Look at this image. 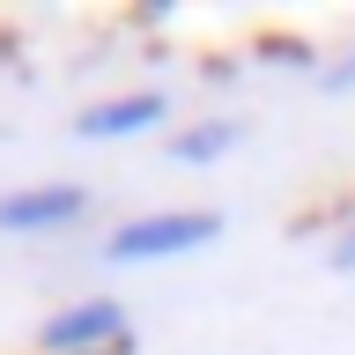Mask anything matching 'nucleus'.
Wrapping results in <instances>:
<instances>
[{"instance_id":"5","label":"nucleus","mask_w":355,"mask_h":355,"mask_svg":"<svg viewBox=\"0 0 355 355\" xmlns=\"http://www.w3.org/2000/svg\"><path fill=\"white\" fill-rule=\"evenodd\" d=\"M237 141H244V126H237V119H207V126L171 133V155H178V163H215V155H230Z\"/></svg>"},{"instance_id":"1","label":"nucleus","mask_w":355,"mask_h":355,"mask_svg":"<svg viewBox=\"0 0 355 355\" xmlns=\"http://www.w3.org/2000/svg\"><path fill=\"white\" fill-rule=\"evenodd\" d=\"M222 237L215 207H155V215H133L111 230L104 259L111 266H148V259H178V252H200V244Z\"/></svg>"},{"instance_id":"4","label":"nucleus","mask_w":355,"mask_h":355,"mask_svg":"<svg viewBox=\"0 0 355 355\" xmlns=\"http://www.w3.org/2000/svg\"><path fill=\"white\" fill-rule=\"evenodd\" d=\"M171 119V96L163 89H126V96H111V104H89L82 119H74V133L82 141H126V133H148Z\"/></svg>"},{"instance_id":"6","label":"nucleus","mask_w":355,"mask_h":355,"mask_svg":"<svg viewBox=\"0 0 355 355\" xmlns=\"http://www.w3.org/2000/svg\"><path fill=\"white\" fill-rule=\"evenodd\" d=\"M333 266H340V274H355V222L340 230V244H333Z\"/></svg>"},{"instance_id":"3","label":"nucleus","mask_w":355,"mask_h":355,"mask_svg":"<svg viewBox=\"0 0 355 355\" xmlns=\"http://www.w3.org/2000/svg\"><path fill=\"white\" fill-rule=\"evenodd\" d=\"M89 215V185H22L0 193V230L8 237H37V230H67Z\"/></svg>"},{"instance_id":"2","label":"nucleus","mask_w":355,"mask_h":355,"mask_svg":"<svg viewBox=\"0 0 355 355\" xmlns=\"http://www.w3.org/2000/svg\"><path fill=\"white\" fill-rule=\"evenodd\" d=\"M37 348L44 355H126L133 348V318H126V304L89 296V304H67V311L44 318V326H37Z\"/></svg>"}]
</instances>
